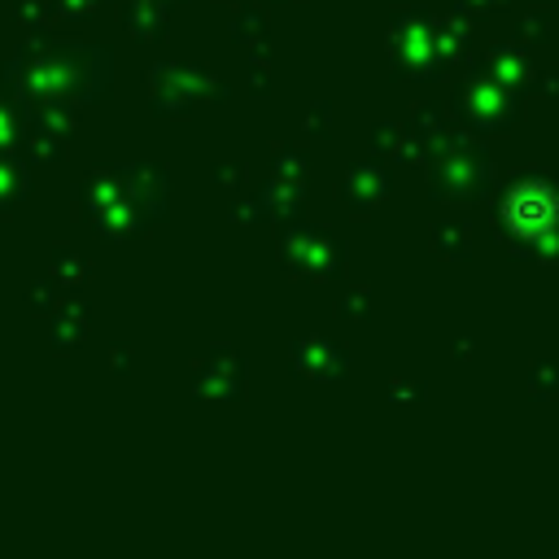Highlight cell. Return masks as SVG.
Listing matches in <instances>:
<instances>
[{"mask_svg": "<svg viewBox=\"0 0 559 559\" xmlns=\"http://www.w3.org/2000/svg\"><path fill=\"white\" fill-rule=\"evenodd\" d=\"M555 197H550V188H542V183H528V188H515L511 192V201H507V218L520 227V231H542L546 223H555Z\"/></svg>", "mask_w": 559, "mask_h": 559, "instance_id": "cell-1", "label": "cell"}]
</instances>
